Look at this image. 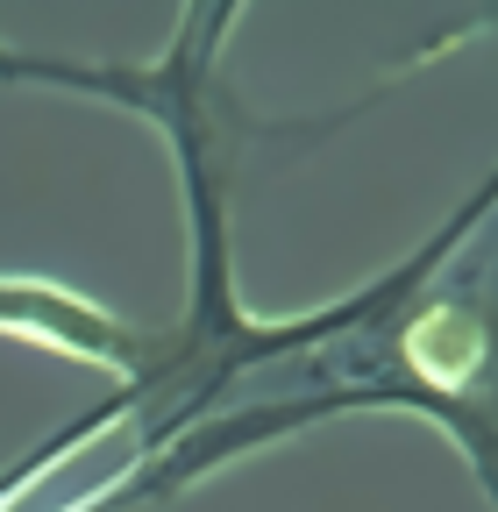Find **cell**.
<instances>
[{
	"label": "cell",
	"mask_w": 498,
	"mask_h": 512,
	"mask_svg": "<svg viewBox=\"0 0 498 512\" xmlns=\"http://www.w3.org/2000/svg\"><path fill=\"white\" fill-rule=\"evenodd\" d=\"M0 335L43 342V349L79 356L93 370H114L121 392L107 399V413L143 406L157 384H164V370H171V335H143L121 313L79 299L65 285H43V278H0Z\"/></svg>",
	"instance_id": "1"
}]
</instances>
